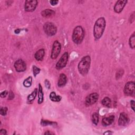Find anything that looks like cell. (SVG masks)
Returning a JSON list of instances; mask_svg holds the SVG:
<instances>
[{
	"instance_id": "5b68a950",
	"label": "cell",
	"mask_w": 135,
	"mask_h": 135,
	"mask_svg": "<svg viewBox=\"0 0 135 135\" xmlns=\"http://www.w3.org/2000/svg\"><path fill=\"white\" fill-rule=\"evenodd\" d=\"M61 49V45L58 41H55L53 44L51 58L53 60L56 59L59 56Z\"/></svg>"
},
{
	"instance_id": "f1b7e54d",
	"label": "cell",
	"mask_w": 135,
	"mask_h": 135,
	"mask_svg": "<svg viewBox=\"0 0 135 135\" xmlns=\"http://www.w3.org/2000/svg\"><path fill=\"white\" fill-rule=\"evenodd\" d=\"M14 95L13 93L12 92V91H10V93H9V99H9V100H12V99H13L14 98Z\"/></svg>"
},
{
	"instance_id": "9c48e42d",
	"label": "cell",
	"mask_w": 135,
	"mask_h": 135,
	"mask_svg": "<svg viewBox=\"0 0 135 135\" xmlns=\"http://www.w3.org/2000/svg\"><path fill=\"white\" fill-rule=\"evenodd\" d=\"M68 53L65 52L60 58L56 64V69L58 70H61L64 68L68 62Z\"/></svg>"
},
{
	"instance_id": "1f68e13d",
	"label": "cell",
	"mask_w": 135,
	"mask_h": 135,
	"mask_svg": "<svg viewBox=\"0 0 135 135\" xmlns=\"http://www.w3.org/2000/svg\"><path fill=\"white\" fill-rule=\"evenodd\" d=\"M0 134H7V130L6 129H2L1 130H0Z\"/></svg>"
},
{
	"instance_id": "30bf717a",
	"label": "cell",
	"mask_w": 135,
	"mask_h": 135,
	"mask_svg": "<svg viewBox=\"0 0 135 135\" xmlns=\"http://www.w3.org/2000/svg\"><path fill=\"white\" fill-rule=\"evenodd\" d=\"M14 68L18 72L24 71L26 69V65L25 62L22 59H19L14 63Z\"/></svg>"
},
{
	"instance_id": "836d02e7",
	"label": "cell",
	"mask_w": 135,
	"mask_h": 135,
	"mask_svg": "<svg viewBox=\"0 0 135 135\" xmlns=\"http://www.w3.org/2000/svg\"><path fill=\"white\" fill-rule=\"evenodd\" d=\"M112 132H111L110 131H108L107 132H105L104 134H112Z\"/></svg>"
},
{
	"instance_id": "8fae6325",
	"label": "cell",
	"mask_w": 135,
	"mask_h": 135,
	"mask_svg": "<svg viewBox=\"0 0 135 135\" xmlns=\"http://www.w3.org/2000/svg\"><path fill=\"white\" fill-rule=\"evenodd\" d=\"M127 0H119L117 1L114 7V10L117 13H121L127 3Z\"/></svg>"
},
{
	"instance_id": "603a6c76",
	"label": "cell",
	"mask_w": 135,
	"mask_h": 135,
	"mask_svg": "<svg viewBox=\"0 0 135 135\" xmlns=\"http://www.w3.org/2000/svg\"><path fill=\"white\" fill-rule=\"evenodd\" d=\"M92 121L93 122L97 125L99 122V115L97 112H95L93 114L92 116Z\"/></svg>"
},
{
	"instance_id": "44dd1931",
	"label": "cell",
	"mask_w": 135,
	"mask_h": 135,
	"mask_svg": "<svg viewBox=\"0 0 135 135\" xmlns=\"http://www.w3.org/2000/svg\"><path fill=\"white\" fill-rule=\"evenodd\" d=\"M32 83V78L30 76L28 77L25 80L23 81V85L26 88H29L31 86Z\"/></svg>"
},
{
	"instance_id": "ffe728a7",
	"label": "cell",
	"mask_w": 135,
	"mask_h": 135,
	"mask_svg": "<svg viewBox=\"0 0 135 135\" xmlns=\"http://www.w3.org/2000/svg\"><path fill=\"white\" fill-rule=\"evenodd\" d=\"M129 44L131 48L134 49L135 47V34L134 32L130 36L129 40Z\"/></svg>"
},
{
	"instance_id": "e0dca14e",
	"label": "cell",
	"mask_w": 135,
	"mask_h": 135,
	"mask_svg": "<svg viewBox=\"0 0 135 135\" xmlns=\"http://www.w3.org/2000/svg\"><path fill=\"white\" fill-rule=\"evenodd\" d=\"M43 101V89L41 84L39 85V91H38V101L37 103L39 104H41Z\"/></svg>"
},
{
	"instance_id": "484cf974",
	"label": "cell",
	"mask_w": 135,
	"mask_h": 135,
	"mask_svg": "<svg viewBox=\"0 0 135 135\" xmlns=\"http://www.w3.org/2000/svg\"><path fill=\"white\" fill-rule=\"evenodd\" d=\"M8 108L7 107H2L0 110V114L2 116H6L7 114L8 111Z\"/></svg>"
},
{
	"instance_id": "cb8c5ba5",
	"label": "cell",
	"mask_w": 135,
	"mask_h": 135,
	"mask_svg": "<svg viewBox=\"0 0 135 135\" xmlns=\"http://www.w3.org/2000/svg\"><path fill=\"white\" fill-rule=\"evenodd\" d=\"M41 70L38 68L37 67H36L35 66H33V74L34 77H36L37 74H38L40 72Z\"/></svg>"
},
{
	"instance_id": "5bb4252c",
	"label": "cell",
	"mask_w": 135,
	"mask_h": 135,
	"mask_svg": "<svg viewBox=\"0 0 135 135\" xmlns=\"http://www.w3.org/2000/svg\"><path fill=\"white\" fill-rule=\"evenodd\" d=\"M67 78L66 75L63 73L60 74L59 78V80H58V86L60 87H63L66 85V84L67 83Z\"/></svg>"
},
{
	"instance_id": "ba28073f",
	"label": "cell",
	"mask_w": 135,
	"mask_h": 135,
	"mask_svg": "<svg viewBox=\"0 0 135 135\" xmlns=\"http://www.w3.org/2000/svg\"><path fill=\"white\" fill-rule=\"evenodd\" d=\"M134 82L133 81H129L127 82L124 88V94L126 96H132L134 92Z\"/></svg>"
},
{
	"instance_id": "8992f818",
	"label": "cell",
	"mask_w": 135,
	"mask_h": 135,
	"mask_svg": "<svg viewBox=\"0 0 135 135\" xmlns=\"http://www.w3.org/2000/svg\"><path fill=\"white\" fill-rule=\"evenodd\" d=\"M99 98V95L97 93H93L88 95L85 100V104L87 106H91L98 101Z\"/></svg>"
},
{
	"instance_id": "83f0119b",
	"label": "cell",
	"mask_w": 135,
	"mask_h": 135,
	"mask_svg": "<svg viewBox=\"0 0 135 135\" xmlns=\"http://www.w3.org/2000/svg\"><path fill=\"white\" fill-rule=\"evenodd\" d=\"M8 95V92L7 91H4L1 94L0 96H1V98H6Z\"/></svg>"
},
{
	"instance_id": "3957f363",
	"label": "cell",
	"mask_w": 135,
	"mask_h": 135,
	"mask_svg": "<svg viewBox=\"0 0 135 135\" xmlns=\"http://www.w3.org/2000/svg\"><path fill=\"white\" fill-rule=\"evenodd\" d=\"M84 32L83 28L81 26H77L73 30L72 34V40L74 43L79 44L81 43L83 40Z\"/></svg>"
},
{
	"instance_id": "d6986e66",
	"label": "cell",
	"mask_w": 135,
	"mask_h": 135,
	"mask_svg": "<svg viewBox=\"0 0 135 135\" xmlns=\"http://www.w3.org/2000/svg\"><path fill=\"white\" fill-rule=\"evenodd\" d=\"M50 99L53 102H59L61 100V97L57 96L55 92H52L50 94Z\"/></svg>"
},
{
	"instance_id": "e575fe53",
	"label": "cell",
	"mask_w": 135,
	"mask_h": 135,
	"mask_svg": "<svg viewBox=\"0 0 135 135\" xmlns=\"http://www.w3.org/2000/svg\"><path fill=\"white\" fill-rule=\"evenodd\" d=\"M14 32L16 34H19L20 32V29H17V30H15Z\"/></svg>"
},
{
	"instance_id": "d6a6232c",
	"label": "cell",
	"mask_w": 135,
	"mask_h": 135,
	"mask_svg": "<svg viewBox=\"0 0 135 135\" xmlns=\"http://www.w3.org/2000/svg\"><path fill=\"white\" fill-rule=\"evenodd\" d=\"M55 134V133L52 132H50V131H47V132H46L44 133L45 135H46V134Z\"/></svg>"
},
{
	"instance_id": "2e32d148",
	"label": "cell",
	"mask_w": 135,
	"mask_h": 135,
	"mask_svg": "<svg viewBox=\"0 0 135 135\" xmlns=\"http://www.w3.org/2000/svg\"><path fill=\"white\" fill-rule=\"evenodd\" d=\"M55 14V12L50 9H47L41 12V15L44 18H50L53 16Z\"/></svg>"
},
{
	"instance_id": "d4e9b609",
	"label": "cell",
	"mask_w": 135,
	"mask_h": 135,
	"mask_svg": "<svg viewBox=\"0 0 135 135\" xmlns=\"http://www.w3.org/2000/svg\"><path fill=\"white\" fill-rule=\"evenodd\" d=\"M56 122H51V121H49L48 120H42L41 121V125L43 126H46L47 125H51L53 124H55Z\"/></svg>"
},
{
	"instance_id": "9a60e30c",
	"label": "cell",
	"mask_w": 135,
	"mask_h": 135,
	"mask_svg": "<svg viewBox=\"0 0 135 135\" xmlns=\"http://www.w3.org/2000/svg\"><path fill=\"white\" fill-rule=\"evenodd\" d=\"M45 55V51L43 49H41L39 50L34 55L35 59L37 61H42Z\"/></svg>"
},
{
	"instance_id": "f546056e",
	"label": "cell",
	"mask_w": 135,
	"mask_h": 135,
	"mask_svg": "<svg viewBox=\"0 0 135 135\" xmlns=\"http://www.w3.org/2000/svg\"><path fill=\"white\" fill-rule=\"evenodd\" d=\"M58 2H59L58 1H55V0H52V1H50V4H51L52 6H56V5L58 3Z\"/></svg>"
},
{
	"instance_id": "4fadbf2b",
	"label": "cell",
	"mask_w": 135,
	"mask_h": 135,
	"mask_svg": "<svg viewBox=\"0 0 135 135\" xmlns=\"http://www.w3.org/2000/svg\"><path fill=\"white\" fill-rule=\"evenodd\" d=\"M115 120V116L111 115L109 117L104 118L102 120V125L104 126H107L112 124Z\"/></svg>"
},
{
	"instance_id": "277c9868",
	"label": "cell",
	"mask_w": 135,
	"mask_h": 135,
	"mask_svg": "<svg viewBox=\"0 0 135 135\" xmlns=\"http://www.w3.org/2000/svg\"><path fill=\"white\" fill-rule=\"evenodd\" d=\"M44 31L48 35L53 36L55 35L57 32V28L56 25L51 22L45 23L43 26Z\"/></svg>"
},
{
	"instance_id": "7c38bea8",
	"label": "cell",
	"mask_w": 135,
	"mask_h": 135,
	"mask_svg": "<svg viewBox=\"0 0 135 135\" xmlns=\"http://www.w3.org/2000/svg\"><path fill=\"white\" fill-rule=\"evenodd\" d=\"M129 122V118L128 115L125 112H121L120 114L119 120H118V124L120 126H125Z\"/></svg>"
},
{
	"instance_id": "6da1fadb",
	"label": "cell",
	"mask_w": 135,
	"mask_h": 135,
	"mask_svg": "<svg viewBox=\"0 0 135 135\" xmlns=\"http://www.w3.org/2000/svg\"><path fill=\"white\" fill-rule=\"evenodd\" d=\"M106 25V22L104 18H99L95 22L94 28V35L96 39H99L101 37L105 31Z\"/></svg>"
},
{
	"instance_id": "ac0fdd59",
	"label": "cell",
	"mask_w": 135,
	"mask_h": 135,
	"mask_svg": "<svg viewBox=\"0 0 135 135\" xmlns=\"http://www.w3.org/2000/svg\"><path fill=\"white\" fill-rule=\"evenodd\" d=\"M37 94V89L35 88L34 89V90L30 95H29L28 96V99H27L28 102H29V103L32 102L34 100V99H35V97H36Z\"/></svg>"
},
{
	"instance_id": "4dcf8cb0",
	"label": "cell",
	"mask_w": 135,
	"mask_h": 135,
	"mask_svg": "<svg viewBox=\"0 0 135 135\" xmlns=\"http://www.w3.org/2000/svg\"><path fill=\"white\" fill-rule=\"evenodd\" d=\"M130 105H131V108H132L133 111H134V100L130 101Z\"/></svg>"
},
{
	"instance_id": "52a82bcc",
	"label": "cell",
	"mask_w": 135,
	"mask_h": 135,
	"mask_svg": "<svg viewBox=\"0 0 135 135\" xmlns=\"http://www.w3.org/2000/svg\"><path fill=\"white\" fill-rule=\"evenodd\" d=\"M38 2L36 0H27L25 2L24 9L26 12L34 11L37 5Z\"/></svg>"
},
{
	"instance_id": "4316f807",
	"label": "cell",
	"mask_w": 135,
	"mask_h": 135,
	"mask_svg": "<svg viewBox=\"0 0 135 135\" xmlns=\"http://www.w3.org/2000/svg\"><path fill=\"white\" fill-rule=\"evenodd\" d=\"M44 83H45V85H46V87L48 89H49L50 88L51 84H50V82H49L48 80H45Z\"/></svg>"
},
{
	"instance_id": "7a4b0ae2",
	"label": "cell",
	"mask_w": 135,
	"mask_h": 135,
	"mask_svg": "<svg viewBox=\"0 0 135 135\" xmlns=\"http://www.w3.org/2000/svg\"><path fill=\"white\" fill-rule=\"evenodd\" d=\"M91 64V58L89 56L84 57L81 59L78 64V70L82 75H86L89 70Z\"/></svg>"
},
{
	"instance_id": "7402d4cb",
	"label": "cell",
	"mask_w": 135,
	"mask_h": 135,
	"mask_svg": "<svg viewBox=\"0 0 135 135\" xmlns=\"http://www.w3.org/2000/svg\"><path fill=\"white\" fill-rule=\"evenodd\" d=\"M101 103H102V105H104V106H106L107 107H110L111 106V101L109 98L105 97L102 99Z\"/></svg>"
}]
</instances>
